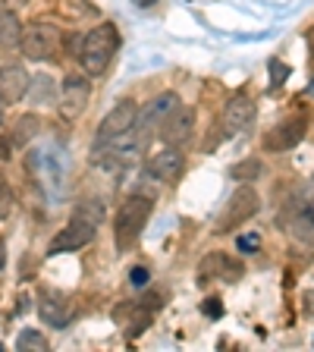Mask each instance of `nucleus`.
Masks as SVG:
<instances>
[{
	"mask_svg": "<svg viewBox=\"0 0 314 352\" xmlns=\"http://www.w3.org/2000/svg\"><path fill=\"white\" fill-rule=\"evenodd\" d=\"M101 223H104V205H101V201H98V198L82 201V205L73 211L69 223H66V227L51 239L47 255H66V252L85 249L88 242L95 239V233H98V227H101Z\"/></svg>",
	"mask_w": 314,
	"mask_h": 352,
	"instance_id": "obj_1",
	"label": "nucleus"
},
{
	"mask_svg": "<svg viewBox=\"0 0 314 352\" xmlns=\"http://www.w3.org/2000/svg\"><path fill=\"white\" fill-rule=\"evenodd\" d=\"M117 47H120L117 25H113V22H101V25H95L88 35L79 38V51H76V57H79L82 69H85L88 76H101L110 66Z\"/></svg>",
	"mask_w": 314,
	"mask_h": 352,
	"instance_id": "obj_2",
	"label": "nucleus"
},
{
	"mask_svg": "<svg viewBox=\"0 0 314 352\" xmlns=\"http://www.w3.org/2000/svg\"><path fill=\"white\" fill-rule=\"evenodd\" d=\"M151 198L148 195H132L120 205L117 217H113V239H117L120 252H129L139 242L142 230H145L148 217H151Z\"/></svg>",
	"mask_w": 314,
	"mask_h": 352,
	"instance_id": "obj_3",
	"label": "nucleus"
},
{
	"mask_svg": "<svg viewBox=\"0 0 314 352\" xmlns=\"http://www.w3.org/2000/svg\"><path fill=\"white\" fill-rule=\"evenodd\" d=\"M88 98H91V82L88 76L82 73H69L60 85V95H57V107H60V117L66 123H76L88 110Z\"/></svg>",
	"mask_w": 314,
	"mask_h": 352,
	"instance_id": "obj_4",
	"label": "nucleus"
},
{
	"mask_svg": "<svg viewBox=\"0 0 314 352\" xmlns=\"http://www.w3.org/2000/svg\"><path fill=\"white\" fill-rule=\"evenodd\" d=\"M60 44H63V35H60L54 25H47V22H35V25H29V29L22 32L19 51L29 60H41L44 63V60L57 57Z\"/></svg>",
	"mask_w": 314,
	"mask_h": 352,
	"instance_id": "obj_5",
	"label": "nucleus"
},
{
	"mask_svg": "<svg viewBox=\"0 0 314 352\" xmlns=\"http://www.w3.org/2000/svg\"><path fill=\"white\" fill-rule=\"evenodd\" d=\"M135 117H139V104L132 101V98L113 104V110L104 117L101 129H98V145H104V142H117V139H123V135H129V132L135 129Z\"/></svg>",
	"mask_w": 314,
	"mask_h": 352,
	"instance_id": "obj_6",
	"label": "nucleus"
},
{
	"mask_svg": "<svg viewBox=\"0 0 314 352\" xmlns=\"http://www.w3.org/2000/svg\"><path fill=\"white\" fill-rule=\"evenodd\" d=\"M258 208H261L258 192L249 189V186H242V189H236L233 198L227 201V208H223V214H220L217 230H220V233H229L233 227H239V223H245L249 217H255Z\"/></svg>",
	"mask_w": 314,
	"mask_h": 352,
	"instance_id": "obj_7",
	"label": "nucleus"
},
{
	"mask_svg": "<svg viewBox=\"0 0 314 352\" xmlns=\"http://www.w3.org/2000/svg\"><path fill=\"white\" fill-rule=\"evenodd\" d=\"M176 107H179V95H176V91H164V95L151 98L145 107H139L135 132H139V135H151V132H157L164 126V120H167Z\"/></svg>",
	"mask_w": 314,
	"mask_h": 352,
	"instance_id": "obj_8",
	"label": "nucleus"
},
{
	"mask_svg": "<svg viewBox=\"0 0 314 352\" xmlns=\"http://www.w3.org/2000/svg\"><path fill=\"white\" fill-rule=\"evenodd\" d=\"M255 117H258L255 101H251L249 95H236L227 101L220 123H223V132H227V135H249V132L255 129Z\"/></svg>",
	"mask_w": 314,
	"mask_h": 352,
	"instance_id": "obj_9",
	"label": "nucleus"
},
{
	"mask_svg": "<svg viewBox=\"0 0 314 352\" xmlns=\"http://www.w3.org/2000/svg\"><path fill=\"white\" fill-rule=\"evenodd\" d=\"M148 173H151L157 183H167V186L176 183V179L186 173V154L179 151L176 145L161 148L157 154L148 157Z\"/></svg>",
	"mask_w": 314,
	"mask_h": 352,
	"instance_id": "obj_10",
	"label": "nucleus"
},
{
	"mask_svg": "<svg viewBox=\"0 0 314 352\" xmlns=\"http://www.w3.org/2000/svg\"><path fill=\"white\" fill-rule=\"evenodd\" d=\"M38 318L44 324H51V327L63 330L69 324V318H73V299L57 293V289H41L38 293Z\"/></svg>",
	"mask_w": 314,
	"mask_h": 352,
	"instance_id": "obj_11",
	"label": "nucleus"
},
{
	"mask_svg": "<svg viewBox=\"0 0 314 352\" xmlns=\"http://www.w3.org/2000/svg\"><path fill=\"white\" fill-rule=\"evenodd\" d=\"M192 129H195V110L192 107H176L173 113L164 120V126L157 129V135L164 139V145H183V142H189Z\"/></svg>",
	"mask_w": 314,
	"mask_h": 352,
	"instance_id": "obj_12",
	"label": "nucleus"
},
{
	"mask_svg": "<svg viewBox=\"0 0 314 352\" xmlns=\"http://www.w3.org/2000/svg\"><path fill=\"white\" fill-rule=\"evenodd\" d=\"M29 73H25V66L22 63H7V66H0V98L7 104H16L22 101V98L29 95Z\"/></svg>",
	"mask_w": 314,
	"mask_h": 352,
	"instance_id": "obj_13",
	"label": "nucleus"
},
{
	"mask_svg": "<svg viewBox=\"0 0 314 352\" xmlns=\"http://www.w3.org/2000/svg\"><path fill=\"white\" fill-rule=\"evenodd\" d=\"M302 135H305V120L299 117L283 120L264 135V148L267 151H289V148H295L302 142Z\"/></svg>",
	"mask_w": 314,
	"mask_h": 352,
	"instance_id": "obj_14",
	"label": "nucleus"
},
{
	"mask_svg": "<svg viewBox=\"0 0 314 352\" xmlns=\"http://www.w3.org/2000/svg\"><path fill=\"white\" fill-rule=\"evenodd\" d=\"M201 277H220V280H239L242 277V264H236L233 258H227L223 252H214V255H205L201 264H198Z\"/></svg>",
	"mask_w": 314,
	"mask_h": 352,
	"instance_id": "obj_15",
	"label": "nucleus"
},
{
	"mask_svg": "<svg viewBox=\"0 0 314 352\" xmlns=\"http://www.w3.org/2000/svg\"><path fill=\"white\" fill-rule=\"evenodd\" d=\"M22 22L16 10H0V51H16L22 44Z\"/></svg>",
	"mask_w": 314,
	"mask_h": 352,
	"instance_id": "obj_16",
	"label": "nucleus"
},
{
	"mask_svg": "<svg viewBox=\"0 0 314 352\" xmlns=\"http://www.w3.org/2000/svg\"><path fill=\"white\" fill-rule=\"evenodd\" d=\"M38 132H41V120H38L35 113H25V117H19L13 123V145L16 148H25L38 135Z\"/></svg>",
	"mask_w": 314,
	"mask_h": 352,
	"instance_id": "obj_17",
	"label": "nucleus"
},
{
	"mask_svg": "<svg viewBox=\"0 0 314 352\" xmlns=\"http://www.w3.org/2000/svg\"><path fill=\"white\" fill-rule=\"evenodd\" d=\"M233 179H239V183H251V179H258V176L264 173V164L258 161V157H245V161L233 164Z\"/></svg>",
	"mask_w": 314,
	"mask_h": 352,
	"instance_id": "obj_18",
	"label": "nucleus"
},
{
	"mask_svg": "<svg viewBox=\"0 0 314 352\" xmlns=\"http://www.w3.org/2000/svg\"><path fill=\"white\" fill-rule=\"evenodd\" d=\"M16 349L19 352H44L47 349V340H44V333H38L35 327H25L16 337Z\"/></svg>",
	"mask_w": 314,
	"mask_h": 352,
	"instance_id": "obj_19",
	"label": "nucleus"
},
{
	"mask_svg": "<svg viewBox=\"0 0 314 352\" xmlns=\"http://www.w3.org/2000/svg\"><path fill=\"white\" fill-rule=\"evenodd\" d=\"M29 95H32V101H35V104H51L60 91L54 88V82L47 79V76H38V79L29 85Z\"/></svg>",
	"mask_w": 314,
	"mask_h": 352,
	"instance_id": "obj_20",
	"label": "nucleus"
},
{
	"mask_svg": "<svg viewBox=\"0 0 314 352\" xmlns=\"http://www.w3.org/2000/svg\"><path fill=\"white\" fill-rule=\"evenodd\" d=\"M10 211H13V189L0 179V220H7Z\"/></svg>",
	"mask_w": 314,
	"mask_h": 352,
	"instance_id": "obj_21",
	"label": "nucleus"
},
{
	"mask_svg": "<svg viewBox=\"0 0 314 352\" xmlns=\"http://www.w3.org/2000/svg\"><path fill=\"white\" fill-rule=\"evenodd\" d=\"M239 252H245V255H251V252H258V245H261V236L258 233H245V236H239Z\"/></svg>",
	"mask_w": 314,
	"mask_h": 352,
	"instance_id": "obj_22",
	"label": "nucleus"
},
{
	"mask_svg": "<svg viewBox=\"0 0 314 352\" xmlns=\"http://www.w3.org/2000/svg\"><path fill=\"white\" fill-rule=\"evenodd\" d=\"M13 135H7V132L0 129V161H10L13 157Z\"/></svg>",
	"mask_w": 314,
	"mask_h": 352,
	"instance_id": "obj_23",
	"label": "nucleus"
},
{
	"mask_svg": "<svg viewBox=\"0 0 314 352\" xmlns=\"http://www.w3.org/2000/svg\"><path fill=\"white\" fill-rule=\"evenodd\" d=\"M271 82H273V85H280V82H283L286 79V73H289V66H286L283 63V60H271Z\"/></svg>",
	"mask_w": 314,
	"mask_h": 352,
	"instance_id": "obj_24",
	"label": "nucleus"
},
{
	"mask_svg": "<svg viewBox=\"0 0 314 352\" xmlns=\"http://www.w3.org/2000/svg\"><path fill=\"white\" fill-rule=\"evenodd\" d=\"M201 311H205L208 318H220L223 315V305H220V299H208L205 305H201Z\"/></svg>",
	"mask_w": 314,
	"mask_h": 352,
	"instance_id": "obj_25",
	"label": "nucleus"
},
{
	"mask_svg": "<svg viewBox=\"0 0 314 352\" xmlns=\"http://www.w3.org/2000/svg\"><path fill=\"white\" fill-rule=\"evenodd\" d=\"M132 283H135V286H145L148 283V267H132Z\"/></svg>",
	"mask_w": 314,
	"mask_h": 352,
	"instance_id": "obj_26",
	"label": "nucleus"
},
{
	"mask_svg": "<svg viewBox=\"0 0 314 352\" xmlns=\"http://www.w3.org/2000/svg\"><path fill=\"white\" fill-rule=\"evenodd\" d=\"M22 3H29V0H0L3 10H16V7H22Z\"/></svg>",
	"mask_w": 314,
	"mask_h": 352,
	"instance_id": "obj_27",
	"label": "nucleus"
},
{
	"mask_svg": "<svg viewBox=\"0 0 314 352\" xmlns=\"http://www.w3.org/2000/svg\"><path fill=\"white\" fill-rule=\"evenodd\" d=\"M132 3H135V7H154L157 0H132Z\"/></svg>",
	"mask_w": 314,
	"mask_h": 352,
	"instance_id": "obj_28",
	"label": "nucleus"
},
{
	"mask_svg": "<svg viewBox=\"0 0 314 352\" xmlns=\"http://www.w3.org/2000/svg\"><path fill=\"white\" fill-rule=\"evenodd\" d=\"M305 299H308V311H314V293H308Z\"/></svg>",
	"mask_w": 314,
	"mask_h": 352,
	"instance_id": "obj_29",
	"label": "nucleus"
},
{
	"mask_svg": "<svg viewBox=\"0 0 314 352\" xmlns=\"http://www.w3.org/2000/svg\"><path fill=\"white\" fill-rule=\"evenodd\" d=\"M311 88H314V85H311Z\"/></svg>",
	"mask_w": 314,
	"mask_h": 352,
	"instance_id": "obj_30",
	"label": "nucleus"
}]
</instances>
